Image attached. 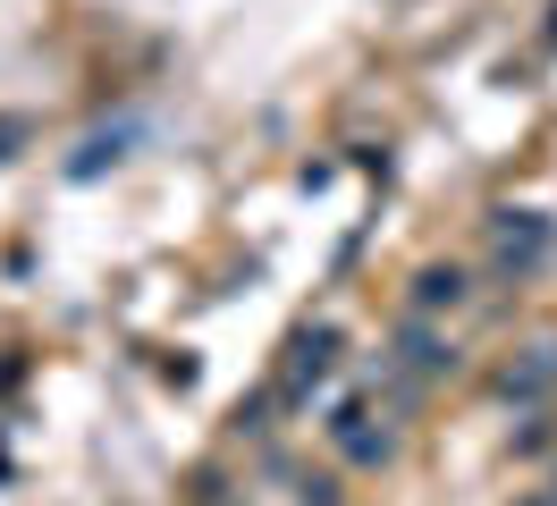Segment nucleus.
<instances>
[{"label":"nucleus","instance_id":"nucleus-7","mask_svg":"<svg viewBox=\"0 0 557 506\" xmlns=\"http://www.w3.org/2000/svg\"><path fill=\"white\" fill-rule=\"evenodd\" d=\"M523 506H549V498H523Z\"/></svg>","mask_w":557,"mask_h":506},{"label":"nucleus","instance_id":"nucleus-3","mask_svg":"<svg viewBox=\"0 0 557 506\" xmlns=\"http://www.w3.org/2000/svg\"><path fill=\"white\" fill-rule=\"evenodd\" d=\"M465 304V270L456 262H431V270H414V312L431 321V312H456Z\"/></svg>","mask_w":557,"mask_h":506},{"label":"nucleus","instance_id":"nucleus-4","mask_svg":"<svg viewBox=\"0 0 557 506\" xmlns=\"http://www.w3.org/2000/svg\"><path fill=\"white\" fill-rule=\"evenodd\" d=\"M498 388H507V397H523V405L549 397V388H557V346H532V363H516L507 380H498Z\"/></svg>","mask_w":557,"mask_h":506},{"label":"nucleus","instance_id":"nucleus-6","mask_svg":"<svg viewBox=\"0 0 557 506\" xmlns=\"http://www.w3.org/2000/svg\"><path fill=\"white\" fill-rule=\"evenodd\" d=\"M17 135H26V119H0V161H9V144H17Z\"/></svg>","mask_w":557,"mask_h":506},{"label":"nucleus","instance_id":"nucleus-5","mask_svg":"<svg viewBox=\"0 0 557 506\" xmlns=\"http://www.w3.org/2000/svg\"><path fill=\"white\" fill-rule=\"evenodd\" d=\"M330 346H338V337H330V330H313V337H305V346H296V371H287V405L305 397L313 380H330Z\"/></svg>","mask_w":557,"mask_h":506},{"label":"nucleus","instance_id":"nucleus-2","mask_svg":"<svg viewBox=\"0 0 557 506\" xmlns=\"http://www.w3.org/2000/svg\"><path fill=\"white\" fill-rule=\"evenodd\" d=\"M397 363L414 371V380H448V371H456V346H448V337H440V330H431V321L414 312V321L397 330Z\"/></svg>","mask_w":557,"mask_h":506},{"label":"nucleus","instance_id":"nucleus-1","mask_svg":"<svg viewBox=\"0 0 557 506\" xmlns=\"http://www.w3.org/2000/svg\"><path fill=\"white\" fill-rule=\"evenodd\" d=\"M490 245H498V270H507V279H523V270H541L549 262V220H541V211H498V229H490Z\"/></svg>","mask_w":557,"mask_h":506}]
</instances>
